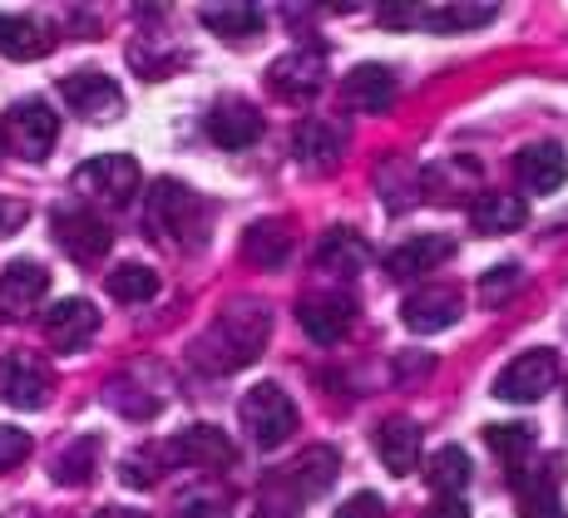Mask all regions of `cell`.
<instances>
[{"label":"cell","mask_w":568,"mask_h":518,"mask_svg":"<svg viewBox=\"0 0 568 518\" xmlns=\"http://www.w3.org/2000/svg\"><path fill=\"white\" fill-rule=\"evenodd\" d=\"M465 312V296L455 286H420L400 302V322H406L415 336H435V331H450Z\"/></svg>","instance_id":"11"},{"label":"cell","mask_w":568,"mask_h":518,"mask_svg":"<svg viewBox=\"0 0 568 518\" xmlns=\"http://www.w3.org/2000/svg\"><path fill=\"white\" fill-rule=\"evenodd\" d=\"M179 518H227V494L217 489H193L179 499Z\"/></svg>","instance_id":"35"},{"label":"cell","mask_w":568,"mask_h":518,"mask_svg":"<svg viewBox=\"0 0 568 518\" xmlns=\"http://www.w3.org/2000/svg\"><path fill=\"white\" fill-rule=\"evenodd\" d=\"M336 518H386V504H381L376 494H356V499L342 504V514Z\"/></svg>","instance_id":"38"},{"label":"cell","mask_w":568,"mask_h":518,"mask_svg":"<svg viewBox=\"0 0 568 518\" xmlns=\"http://www.w3.org/2000/svg\"><path fill=\"white\" fill-rule=\"evenodd\" d=\"M149 223L159 227L163 237L173 242H189L203 233V203L193 189H183V183L173 179H159L154 193H149Z\"/></svg>","instance_id":"6"},{"label":"cell","mask_w":568,"mask_h":518,"mask_svg":"<svg viewBox=\"0 0 568 518\" xmlns=\"http://www.w3.org/2000/svg\"><path fill=\"white\" fill-rule=\"evenodd\" d=\"M524 217H529V207H524L519 193H479L475 207H469V223H475V233H485V237L519 233Z\"/></svg>","instance_id":"24"},{"label":"cell","mask_w":568,"mask_h":518,"mask_svg":"<svg viewBox=\"0 0 568 518\" xmlns=\"http://www.w3.org/2000/svg\"><path fill=\"white\" fill-rule=\"evenodd\" d=\"M60 99L74 109V114L94 119V124H109V119L124 114V90H119L109 74L100 70H74L60 80Z\"/></svg>","instance_id":"7"},{"label":"cell","mask_w":568,"mask_h":518,"mask_svg":"<svg viewBox=\"0 0 568 518\" xmlns=\"http://www.w3.org/2000/svg\"><path fill=\"white\" fill-rule=\"evenodd\" d=\"M262 134V114L247 99H217L213 114H207V139L223 143V149H253Z\"/></svg>","instance_id":"19"},{"label":"cell","mask_w":568,"mask_h":518,"mask_svg":"<svg viewBox=\"0 0 568 518\" xmlns=\"http://www.w3.org/2000/svg\"><path fill=\"white\" fill-rule=\"evenodd\" d=\"M109 296L114 302H129V306H144L159 296V272L144 267V262H124V267L109 272Z\"/></svg>","instance_id":"30"},{"label":"cell","mask_w":568,"mask_h":518,"mask_svg":"<svg viewBox=\"0 0 568 518\" xmlns=\"http://www.w3.org/2000/svg\"><path fill=\"white\" fill-rule=\"evenodd\" d=\"M519 282H524L519 262H505V267H489V272H485V282H479V296H485V306L509 302V296L519 292Z\"/></svg>","instance_id":"34"},{"label":"cell","mask_w":568,"mask_h":518,"mask_svg":"<svg viewBox=\"0 0 568 518\" xmlns=\"http://www.w3.org/2000/svg\"><path fill=\"white\" fill-rule=\"evenodd\" d=\"M425 6H386L381 10V26H420Z\"/></svg>","instance_id":"39"},{"label":"cell","mask_w":568,"mask_h":518,"mask_svg":"<svg viewBox=\"0 0 568 518\" xmlns=\"http://www.w3.org/2000/svg\"><path fill=\"white\" fill-rule=\"evenodd\" d=\"M237 420H243V429L257 439L262 449H277V445H287L292 429H297V405H292V395L282 390V385L262 380V385H253V390L243 395Z\"/></svg>","instance_id":"2"},{"label":"cell","mask_w":568,"mask_h":518,"mask_svg":"<svg viewBox=\"0 0 568 518\" xmlns=\"http://www.w3.org/2000/svg\"><path fill=\"white\" fill-rule=\"evenodd\" d=\"M54 242H60L80 267H90V262H100L109 252L114 233H109L104 217H94L90 207H60V213H54Z\"/></svg>","instance_id":"9"},{"label":"cell","mask_w":568,"mask_h":518,"mask_svg":"<svg viewBox=\"0 0 568 518\" xmlns=\"http://www.w3.org/2000/svg\"><path fill=\"white\" fill-rule=\"evenodd\" d=\"M336 469H342V455H336L332 445H312V449H302V455L277 474V484H287L297 499H316V494L332 489Z\"/></svg>","instance_id":"15"},{"label":"cell","mask_w":568,"mask_h":518,"mask_svg":"<svg viewBox=\"0 0 568 518\" xmlns=\"http://www.w3.org/2000/svg\"><path fill=\"white\" fill-rule=\"evenodd\" d=\"M199 20L223 40H253L262 30V10L257 6H203Z\"/></svg>","instance_id":"29"},{"label":"cell","mask_w":568,"mask_h":518,"mask_svg":"<svg viewBox=\"0 0 568 518\" xmlns=\"http://www.w3.org/2000/svg\"><path fill=\"white\" fill-rule=\"evenodd\" d=\"M297 322L302 331L316 341V346H336V341L352 331L356 322V302L352 296H342V292H316L307 296V302L297 306Z\"/></svg>","instance_id":"13"},{"label":"cell","mask_w":568,"mask_h":518,"mask_svg":"<svg viewBox=\"0 0 568 518\" xmlns=\"http://www.w3.org/2000/svg\"><path fill=\"white\" fill-rule=\"evenodd\" d=\"M26 459H30V435L16 425H0V474L26 465Z\"/></svg>","instance_id":"36"},{"label":"cell","mask_w":568,"mask_h":518,"mask_svg":"<svg viewBox=\"0 0 568 518\" xmlns=\"http://www.w3.org/2000/svg\"><path fill=\"white\" fill-rule=\"evenodd\" d=\"M267 84H272V94L287 99V104L312 99L326 84L322 50H287V54H277V60H272V70H267Z\"/></svg>","instance_id":"10"},{"label":"cell","mask_w":568,"mask_h":518,"mask_svg":"<svg viewBox=\"0 0 568 518\" xmlns=\"http://www.w3.org/2000/svg\"><path fill=\"white\" fill-rule=\"evenodd\" d=\"M54 390V376L45 370V360L36 356H10L0 366V400L16 405V410H45Z\"/></svg>","instance_id":"12"},{"label":"cell","mask_w":568,"mask_h":518,"mask_svg":"<svg viewBox=\"0 0 568 518\" xmlns=\"http://www.w3.org/2000/svg\"><path fill=\"white\" fill-rule=\"evenodd\" d=\"M376 455L390 474H410L420 465V425L406 420V415H390V420L376 425Z\"/></svg>","instance_id":"21"},{"label":"cell","mask_w":568,"mask_h":518,"mask_svg":"<svg viewBox=\"0 0 568 518\" xmlns=\"http://www.w3.org/2000/svg\"><path fill=\"white\" fill-rule=\"evenodd\" d=\"M54 50V30L36 16H0V54L10 60H40Z\"/></svg>","instance_id":"23"},{"label":"cell","mask_w":568,"mask_h":518,"mask_svg":"<svg viewBox=\"0 0 568 518\" xmlns=\"http://www.w3.org/2000/svg\"><path fill=\"white\" fill-rule=\"evenodd\" d=\"M499 10L495 6H425L420 26H430L435 35H460V30H479L489 26Z\"/></svg>","instance_id":"31"},{"label":"cell","mask_w":568,"mask_h":518,"mask_svg":"<svg viewBox=\"0 0 568 518\" xmlns=\"http://www.w3.org/2000/svg\"><path fill=\"white\" fill-rule=\"evenodd\" d=\"M267 331H272L267 306L253 302V296H237V302H227L223 316H213V326L193 341L189 356L199 370H207V376H227V370H243L262 356Z\"/></svg>","instance_id":"1"},{"label":"cell","mask_w":568,"mask_h":518,"mask_svg":"<svg viewBox=\"0 0 568 518\" xmlns=\"http://www.w3.org/2000/svg\"><path fill=\"white\" fill-rule=\"evenodd\" d=\"M430 518H469V514H465V499H435Z\"/></svg>","instance_id":"40"},{"label":"cell","mask_w":568,"mask_h":518,"mask_svg":"<svg viewBox=\"0 0 568 518\" xmlns=\"http://www.w3.org/2000/svg\"><path fill=\"white\" fill-rule=\"evenodd\" d=\"M425 484H430L435 499H465V489H469V455L460 445L435 449L430 465H425Z\"/></svg>","instance_id":"26"},{"label":"cell","mask_w":568,"mask_h":518,"mask_svg":"<svg viewBox=\"0 0 568 518\" xmlns=\"http://www.w3.org/2000/svg\"><path fill=\"white\" fill-rule=\"evenodd\" d=\"M45 292H50V272L40 267V262H30V257L10 262V267L0 272V312L6 316L36 312V306L45 302Z\"/></svg>","instance_id":"17"},{"label":"cell","mask_w":568,"mask_h":518,"mask_svg":"<svg viewBox=\"0 0 568 518\" xmlns=\"http://www.w3.org/2000/svg\"><path fill=\"white\" fill-rule=\"evenodd\" d=\"M292 252V233L282 217H262L243 233V257L253 262V267H282Z\"/></svg>","instance_id":"27"},{"label":"cell","mask_w":568,"mask_h":518,"mask_svg":"<svg viewBox=\"0 0 568 518\" xmlns=\"http://www.w3.org/2000/svg\"><path fill=\"white\" fill-rule=\"evenodd\" d=\"M485 439H489V449L509 465V474L524 469L529 465V455H534V429L529 425H489Z\"/></svg>","instance_id":"32"},{"label":"cell","mask_w":568,"mask_h":518,"mask_svg":"<svg viewBox=\"0 0 568 518\" xmlns=\"http://www.w3.org/2000/svg\"><path fill=\"white\" fill-rule=\"evenodd\" d=\"M139 183H144V173H139V163L129 153H100V159L74 169V189L109 207H124L139 193Z\"/></svg>","instance_id":"3"},{"label":"cell","mask_w":568,"mask_h":518,"mask_svg":"<svg viewBox=\"0 0 568 518\" xmlns=\"http://www.w3.org/2000/svg\"><path fill=\"white\" fill-rule=\"evenodd\" d=\"M26 223H30V207H26V203H16V197H0V237L20 233Z\"/></svg>","instance_id":"37"},{"label":"cell","mask_w":568,"mask_h":518,"mask_svg":"<svg viewBox=\"0 0 568 518\" xmlns=\"http://www.w3.org/2000/svg\"><path fill=\"white\" fill-rule=\"evenodd\" d=\"M60 139V114L45 104V99H20V104L6 109V143L20 153V159H45Z\"/></svg>","instance_id":"5"},{"label":"cell","mask_w":568,"mask_h":518,"mask_svg":"<svg viewBox=\"0 0 568 518\" xmlns=\"http://www.w3.org/2000/svg\"><path fill=\"white\" fill-rule=\"evenodd\" d=\"M94 331H100V312L84 296H64L45 312V341L54 351H84L94 341Z\"/></svg>","instance_id":"14"},{"label":"cell","mask_w":568,"mask_h":518,"mask_svg":"<svg viewBox=\"0 0 568 518\" xmlns=\"http://www.w3.org/2000/svg\"><path fill=\"white\" fill-rule=\"evenodd\" d=\"M163 459L169 465H189V469H223L237 459V449L217 425H189L163 445Z\"/></svg>","instance_id":"8"},{"label":"cell","mask_w":568,"mask_h":518,"mask_svg":"<svg viewBox=\"0 0 568 518\" xmlns=\"http://www.w3.org/2000/svg\"><path fill=\"white\" fill-rule=\"evenodd\" d=\"M257 518H297V509H287L282 499H267V504L257 509Z\"/></svg>","instance_id":"41"},{"label":"cell","mask_w":568,"mask_h":518,"mask_svg":"<svg viewBox=\"0 0 568 518\" xmlns=\"http://www.w3.org/2000/svg\"><path fill=\"white\" fill-rule=\"evenodd\" d=\"M450 252H455V237H445V233H420V237L400 242V247L390 252V257H386V272H390V277H420V272L440 267Z\"/></svg>","instance_id":"22"},{"label":"cell","mask_w":568,"mask_h":518,"mask_svg":"<svg viewBox=\"0 0 568 518\" xmlns=\"http://www.w3.org/2000/svg\"><path fill=\"white\" fill-rule=\"evenodd\" d=\"M554 385H559V356H554L549 346H539V351H524V356H515L499 370L495 395L509 405H534V400H544Z\"/></svg>","instance_id":"4"},{"label":"cell","mask_w":568,"mask_h":518,"mask_svg":"<svg viewBox=\"0 0 568 518\" xmlns=\"http://www.w3.org/2000/svg\"><path fill=\"white\" fill-rule=\"evenodd\" d=\"M163 469H169V459H163V445H144V449H134V455H124V469H119V479H124L129 489H149V484H159Z\"/></svg>","instance_id":"33"},{"label":"cell","mask_w":568,"mask_h":518,"mask_svg":"<svg viewBox=\"0 0 568 518\" xmlns=\"http://www.w3.org/2000/svg\"><path fill=\"white\" fill-rule=\"evenodd\" d=\"M515 179L524 193H554L568 179V153L559 143H524L515 159Z\"/></svg>","instance_id":"16"},{"label":"cell","mask_w":568,"mask_h":518,"mask_svg":"<svg viewBox=\"0 0 568 518\" xmlns=\"http://www.w3.org/2000/svg\"><path fill=\"white\" fill-rule=\"evenodd\" d=\"M94 465H100V439H94V435L70 439V445L54 455V484H64V489H80V484L94 479Z\"/></svg>","instance_id":"28"},{"label":"cell","mask_w":568,"mask_h":518,"mask_svg":"<svg viewBox=\"0 0 568 518\" xmlns=\"http://www.w3.org/2000/svg\"><path fill=\"white\" fill-rule=\"evenodd\" d=\"M342 149H346V134L332 124V119H302L297 129H292V153H297V163L302 169H312V173H326L336 159H342Z\"/></svg>","instance_id":"18"},{"label":"cell","mask_w":568,"mask_h":518,"mask_svg":"<svg viewBox=\"0 0 568 518\" xmlns=\"http://www.w3.org/2000/svg\"><path fill=\"white\" fill-rule=\"evenodd\" d=\"M316 267L356 277V272L371 267V242L362 233H352V227H336V233H326V242L316 247Z\"/></svg>","instance_id":"25"},{"label":"cell","mask_w":568,"mask_h":518,"mask_svg":"<svg viewBox=\"0 0 568 518\" xmlns=\"http://www.w3.org/2000/svg\"><path fill=\"white\" fill-rule=\"evenodd\" d=\"M342 94L356 114H386V109L396 104V74H390L386 64H356V70L346 74Z\"/></svg>","instance_id":"20"}]
</instances>
